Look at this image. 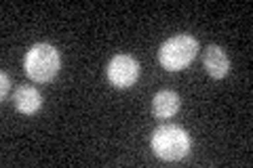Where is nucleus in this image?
Wrapping results in <instances>:
<instances>
[{
    "mask_svg": "<svg viewBox=\"0 0 253 168\" xmlns=\"http://www.w3.org/2000/svg\"><path fill=\"white\" fill-rule=\"evenodd\" d=\"M59 66H61L59 51L44 42L34 44L26 53V59H23V67H26L28 78L42 84L55 78V74L59 71Z\"/></svg>",
    "mask_w": 253,
    "mask_h": 168,
    "instance_id": "1",
    "label": "nucleus"
},
{
    "mask_svg": "<svg viewBox=\"0 0 253 168\" xmlns=\"http://www.w3.org/2000/svg\"><path fill=\"white\" fill-rule=\"evenodd\" d=\"M15 107H17L21 114H36L38 109H41L42 105V95L38 93L36 89H32V86H21V89H17V93H15Z\"/></svg>",
    "mask_w": 253,
    "mask_h": 168,
    "instance_id": "6",
    "label": "nucleus"
},
{
    "mask_svg": "<svg viewBox=\"0 0 253 168\" xmlns=\"http://www.w3.org/2000/svg\"><path fill=\"white\" fill-rule=\"evenodd\" d=\"M0 80H2V89H0V97L2 99H6V93H9V89H11V80H9V76L4 74H0Z\"/></svg>",
    "mask_w": 253,
    "mask_h": 168,
    "instance_id": "8",
    "label": "nucleus"
},
{
    "mask_svg": "<svg viewBox=\"0 0 253 168\" xmlns=\"http://www.w3.org/2000/svg\"><path fill=\"white\" fill-rule=\"evenodd\" d=\"M139 76V66L131 55H114L108 63V80L116 89H129Z\"/></svg>",
    "mask_w": 253,
    "mask_h": 168,
    "instance_id": "4",
    "label": "nucleus"
},
{
    "mask_svg": "<svg viewBox=\"0 0 253 168\" xmlns=\"http://www.w3.org/2000/svg\"><path fill=\"white\" fill-rule=\"evenodd\" d=\"M152 149L161 160L175 162V160H181L188 156L190 137L179 126H173V124L161 126V129H156L152 134Z\"/></svg>",
    "mask_w": 253,
    "mask_h": 168,
    "instance_id": "3",
    "label": "nucleus"
},
{
    "mask_svg": "<svg viewBox=\"0 0 253 168\" xmlns=\"http://www.w3.org/2000/svg\"><path fill=\"white\" fill-rule=\"evenodd\" d=\"M179 105H181V101L177 97V93H173V91L156 93L154 101H152V109H154L156 118H171V116H175Z\"/></svg>",
    "mask_w": 253,
    "mask_h": 168,
    "instance_id": "7",
    "label": "nucleus"
},
{
    "mask_svg": "<svg viewBox=\"0 0 253 168\" xmlns=\"http://www.w3.org/2000/svg\"><path fill=\"white\" fill-rule=\"evenodd\" d=\"M196 53H199L196 38L188 34H177L161 46L158 61H161V66L167 71H179V69H186L194 61Z\"/></svg>",
    "mask_w": 253,
    "mask_h": 168,
    "instance_id": "2",
    "label": "nucleus"
},
{
    "mask_svg": "<svg viewBox=\"0 0 253 168\" xmlns=\"http://www.w3.org/2000/svg\"><path fill=\"white\" fill-rule=\"evenodd\" d=\"M205 69L211 78H224L230 71V59L219 46H209L205 53Z\"/></svg>",
    "mask_w": 253,
    "mask_h": 168,
    "instance_id": "5",
    "label": "nucleus"
}]
</instances>
